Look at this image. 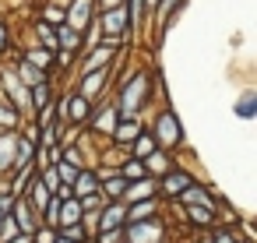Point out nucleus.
Here are the masks:
<instances>
[{
    "mask_svg": "<svg viewBox=\"0 0 257 243\" xmlns=\"http://www.w3.org/2000/svg\"><path fill=\"white\" fill-rule=\"evenodd\" d=\"M148 85H152V78L145 74V71H138L123 88H120V116H138L141 113V106H145V99H148Z\"/></svg>",
    "mask_w": 257,
    "mask_h": 243,
    "instance_id": "nucleus-1",
    "label": "nucleus"
},
{
    "mask_svg": "<svg viewBox=\"0 0 257 243\" xmlns=\"http://www.w3.org/2000/svg\"><path fill=\"white\" fill-rule=\"evenodd\" d=\"M152 134H155V141H159V145H180V141H183V127H180V120H176L169 109H162V113H159V124H155V131H152Z\"/></svg>",
    "mask_w": 257,
    "mask_h": 243,
    "instance_id": "nucleus-2",
    "label": "nucleus"
},
{
    "mask_svg": "<svg viewBox=\"0 0 257 243\" xmlns=\"http://www.w3.org/2000/svg\"><path fill=\"white\" fill-rule=\"evenodd\" d=\"M123 225H127V243H159V236H162V225L148 222V218L123 222Z\"/></svg>",
    "mask_w": 257,
    "mask_h": 243,
    "instance_id": "nucleus-3",
    "label": "nucleus"
},
{
    "mask_svg": "<svg viewBox=\"0 0 257 243\" xmlns=\"http://www.w3.org/2000/svg\"><path fill=\"white\" fill-rule=\"evenodd\" d=\"M102 32H106V36H113V39H120V36L127 32V11H123L120 4L102 8Z\"/></svg>",
    "mask_w": 257,
    "mask_h": 243,
    "instance_id": "nucleus-4",
    "label": "nucleus"
},
{
    "mask_svg": "<svg viewBox=\"0 0 257 243\" xmlns=\"http://www.w3.org/2000/svg\"><path fill=\"white\" fill-rule=\"evenodd\" d=\"M92 11H95V0H74L71 11H64V25H71V29H78V32H81V29L88 25Z\"/></svg>",
    "mask_w": 257,
    "mask_h": 243,
    "instance_id": "nucleus-5",
    "label": "nucleus"
},
{
    "mask_svg": "<svg viewBox=\"0 0 257 243\" xmlns=\"http://www.w3.org/2000/svg\"><path fill=\"white\" fill-rule=\"evenodd\" d=\"M11 218H15V225H18V232H29L32 236V229H36V218H32V201L29 197H18V201H11Z\"/></svg>",
    "mask_w": 257,
    "mask_h": 243,
    "instance_id": "nucleus-6",
    "label": "nucleus"
},
{
    "mask_svg": "<svg viewBox=\"0 0 257 243\" xmlns=\"http://www.w3.org/2000/svg\"><path fill=\"white\" fill-rule=\"evenodd\" d=\"M95 218H99V232H106V229H120V225L127 222V208L113 201V204H106L102 215H95Z\"/></svg>",
    "mask_w": 257,
    "mask_h": 243,
    "instance_id": "nucleus-7",
    "label": "nucleus"
},
{
    "mask_svg": "<svg viewBox=\"0 0 257 243\" xmlns=\"http://www.w3.org/2000/svg\"><path fill=\"white\" fill-rule=\"evenodd\" d=\"M190 183H194V180H190L183 169H173V173H166V176H162V194H166V197H180Z\"/></svg>",
    "mask_w": 257,
    "mask_h": 243,
    "instance_id": "nucleus-8",
    "label": "nucleus"
},
{
    "mask_svg": "<svg viewBox=\"0 0 257 243\" xmlns=\"http://www.w3.org/2000/svg\"><path fill=\"white\" fill-rule=\"evenodd\" d=\"M64 113H67V120H71V124H85V120L92 116V106H88V99L78 92V95H71V99H67V109H64Z\"/></svg>",
    "mask_w": 257,
    "mask_h": 243,
    "instance_id": "nucleus-9",
    "label": "nucleus"
},
{
    "mask_svg": "<svg viewBox=\"0 0 257 243\" xmlns=\"http://www.w3.org/2000/svg\"><path fill=\"white\" fill-rule=\"evenodd\" d=\"M74 222H81V201L78 197H64L60 211H57V229L60 225H74Z\"/></svg>",
    "mask_w": 257,
    "mask_h": 243,
    "instance_id": "nucleus-10",
    "label": "nucleus"
},
{
    "mask_svg": "<svg viewBox=\"0 0 257 243\" xmlns=\"http://www.w3.org/2000/svg\"><path fill=\"white\" fill-rule=\"evenodd\" d=\"M106 78H109V67H95L92 74L85 71V81H81V95L85 99H95V92L106 85Z\"/></svg>",
    "mask_w": 257,
    "mask_h": 243,
    "instance_id": "nucleus-11",
    "label": "nucleus"
},
{
    "mask_svg": "<svg viewBox=\"0 0 257 243\" xmlns=\"http://www.w3.org/2000/svg\"><path fill=\"white\" fill-rule=\"evenodd\" d=\"M78 43H81V32L60 22V25H57V46H64L67 53H74V50H78Z\"/></svg>",
    "mask_w": 257,
    "mask_h": 243,
    "instance_id": "nucleus-12",
    "label": "nucleus"
},
{
    "mask_svg": "<svg viewBox=\"0 0 257 243\" xmlns=\"http://www.w3.org/2000/svg\"><path fill=\"white\" fill-rule=\"evenodd\" d=\"M88 194H99V176L95 173H78L74 176V197H88Z\"/></svg>",
    "mask_w": 257,
    "mask_h": 243,
    "instance_id": "nucleus-13",
    "label": "nucleus"
},
{
    "mask_svg": "<svg viewBox=\"0 0 257 243\" xmlns=\"http://www.w3.org/2000/svg\"><path fill=\"white\" fill-rule=\"evenodd\" d=\"M180 197H183L187 204H208V208H215V197H211L204 187H197V183H190V187H187Z\"/></svg>",
    "mask_w": 257,
    "mask_h": 243,
    "instance_id": "nucleus-14",
    "label": "nucleus"
},
{
    "mask_svg": "<svg viewBox=\"0 0 257 243\" xmlns=\"http://www.w3.org/2000/svg\"><path fill=\"white\" fill-rule=\"evenodd\" d=\"M11 145H15V134L8 131L0 138V173H11L15 169V155H11Z\"/></svg>",
    "mask_w": 257,
    "mask_h": 243,
    "instance_id": "nucleus-15",
    "label": "nucleus"
},
{
    "mask_svg": "<svg viewBox=\"0 0 257 243\" xmlns=\"http://www.w3.org/2000/svg\"><path fill=\"white\" fill-rule=\"evenodd\" d=\"M18 78L32 88V85H39V81H46V74H43V67H36V64H29V60H22L18 64Z\"/></svg>",
    "mask_w": 257,
    "mask_h": 243,
    "instance_id": "nucleus-16",
    "label": "nucleus"
},
{
    "mask_svg": "<svg viewBox=\"0 0 257 243\" xmlns=\"http://www.w3.org/2000/svg\"><path fill=\"white\" fill-rule=\"evenodd\" d=\"M141 162H145V173H148V176H152V173H155V176H159V173H169V159H166L159 148H155L152 155H145Z\"/></svg>",
    "mask_w": 257,
    "mask_h": 243,
    "instance_id": "nucleus-17",
    "label": "nucleus"
},
{
    "mask_svg": "<svg viewBox=\"0 0 257 243\" xmlns=\"http://www.w3.org/2000/svg\"><path fill=\"white\" fill-rule=\"evenodd\" d=\"M187 218H190L194 225H211L215 208H208V204H187Z\"/></svg>",
    "mask_w": 257,
    "mask_h": 243,
    "instance_id": "nucleus-18",
    "label": "nucleus"
},
{
    "mask_svg": "<svg viewBox=\"0 0 257 243\" xmlns=\"http://www.w3.org/2000/svg\"><path fill=\"white\" fill-rule=\"evenodd\" d=\"M134 159H145V155H152L155 148H159V141H155V134H138L134 141Z\"/></svg>",
    "mask_w": 257,
    "mask_h": 243,
    "instance_id": "nucleus-19",
    "label": "nucleus"
},
{
    "mask_svg": "<svg viewBox=\"0 0 257 243\" xmlns=\"http://www.w3.org/2000/svg\"><path fill=\"white\" fill-rule=\"evenodd\" d=\"M148 215H155V197H138V204L134 208H127V222H138V218H148Z\"/></svg>",
    "mask_w": 257,
    "mask_h": 243,
    "instance_id": "nucleus-20",
    "label": "nucleus"
},
{
    "mask_svg": "<svg viewBox=\"0 0 257 243\" xmlns=\"http://www.w3.org/2000/svg\"><path fill=\"white\" fill-rule=\"evenodd\" d=\"M236 116H239V120H253V116H257V95H253V92H246V95L236 102Z\"/></svg>",
    "mask_w": 257,
    "mask_h": 243,
    "instance_id": "nucleus-21",
    "label": "nucleus"
},
{
    "mask_svg": "<svg viewBox=\"0 0 257 243\" xmlns=\"http://www.w3.org/2000/svg\"><path fill=\"white\" fill-rule=\"evenodd\" d=\"M123 190H127V180L123 176H113V180H106V183H99V194H106V197H123Z\"/></svg>",
    "mask_w": 257,
    "mask_h": 243,
    "instance_id": "nucleus-22",
    "label": "nucleus"
},
{
    "mask_svg": "<svg viewBox=\"0 0 257 243\" xmlns=\"http://www.w3.org/2000/svg\"><path fill=\"white\" fill-rule=\"evenodd\" d=\"M29 102H36L32 109H43V106L50 102V88H46V81H39V85L29 88Z\"/></svg>",
    "mask_w": 257,
    "mask_h": 243,
    "instance_id": "nucleus-23",
    "label": "nucleus"
},
{
    "mask_svg": "<svg viewBox=\"0 0 257 243\" xmlns=\"http://www.w3.org/2000/svg\"><path fill=\"white\" fill-rule=\"evenodd\" d=\"M120 176L131 183V180H141V176H148V173H145V162H141V159H131V162H123Z\"/></svg>",
    "mask_w": 257,
    "mask_h": 243,
    "instance_id": "nucleus-24",
    "label": "nucleus"
},
{
    "mask_svg": "<svg viewBox=\"0 0 257 243\" xmlns=\"http://www.w3.org/2000/svg\"><path fill=\"white\" fill-rule=\"evenodd\" d=\"M15 124H18V109L4 99V102H0V127H8V131H11Z\"/></svg>",
    "mask_w": 257,
    "mask_h": 243,
    "instance_id": "nucleus-25",
    "label": "nucleus"
},
{
    "mask_svg": "<svg viewBox=\"0 0 257 243\" xmlns=\"http://www.w3.org/2000/svg\"><path fill=\"white\" fill-rule=\"evenodd\" d=\"M25 60H29V64H36V67H50L53 53H50V50H32V53H29Z\"/></svg>",
    "mask_w": 257,
    "mask_h": 243,
    "instance_id": "nucleus-26",
    "label": "nucleus"
},
{
    "mask_svg": "<svg viewBox=\"0 0 257 243\" xmlns=\"http://www.w3.org/2000/svg\"><path fill=\"white\" fill-rule=\"evenodd\" d=\"M32 243H53L57 239V229L50 225V229H32V236H29Z\"/></svg>",
    "mask_w": 257,
    "mask_h": 243,
    "instance_id": "nucleus-27",
    "label": "nucleus"
},
{
    "mask_svg": "<svg viewBox=\"0 0 257 243\" xmlns=\"http://www.w3.org/2000/svg\"><path fill=\"white\" fill-rule=\"evenodd\" d=\"M60 229H64L60 236H67V239H74V243H81V239H85V229H81L78 222H74V225H60Z\"/></svg>",
    "mask_w": 257,
    "mask_h": 243,
    "instance_id": "nucleus-28",
    "label": "nucleus"
},
{
    "mask_svg": "<svg viewBox=\"0 0 257 243\" xmlns=\"http://www.w3.org/2000/svg\"><path fill=\"white\" fill-rule=\"evenodd\" d=\"M43 183H46V190L53 194V190L60 187V176H57V169H46V173H43Z\"/></svg>",
    "mask_w": 257,
    "mask_h": 243,
    "instance_id": "nucleus-29",
    "label": "nucleus"
},
{
    "mask_svg": "<svg viewBox=\"0 0 257 243\" xmlns=\"http://www.w3.org/2000/svg\"><path fill=\"white\" fill-rule=\"evenodd\" d=\"M64 162H71V166L81 169V152H78V148H67V152H64Z\"/></svg>",
    "mask_w": 257,
    "mask_h": 243,
    "instance_id": "nucleus-30",
    "label": "nucleus"
},
{
    "mask_svg": "<svg viewBox=\"0 0 257 243\" xmlns=\"http://www.w3.org/2000/svg\"><path fill=\"white\" fill-rule=\"evenodd\" d=\"M211 243H236V236H232V232H218Z\"/></svg>",
    "mask_w": 257,
    "mask_h": 243,
    "instance_id": "nucleus-31",
    "label": "nucleus"
},
{
    "mask_svg": "<svg viewBox=\"0 0 257 243\" xmlns=\"http://www.w3.org/2000/svg\"><path fill=\"white\" fill-rule=\"evenodd\" d=\"M4 243H29V232H15L11 239H4Z\"/></svg>",
    "mask_w": 257,
    "mask_h": 243,
    "instance_id": "nucleus-32",
    "label": "nucleus"
},
{
    "mask_svg": "<svg viewBox=\"0 0 257 243\" xmlns=\"http://www.w3.org/2000/svg\"><path fill=\"white\" fill-rule=\"evenodd\" d=\"M4 46H8V29H4V22H0V53H4Z\"/></svg>",
    "mask_w": 257,
    "mask_h": 243,
    "instance_id": "nucleus-33",
    "label": "nucleus"
},
{
    "mask_svg": "<svg viewBox=\"0 0 257 243\" xmlns=\"http://www.w3.org/2000/svg\"><path fill=\"white\" fill-rule=\"evenodd\" d=\"M102 8H113V4H123V0H99Z\"/></svg>",
    "mask_w": 257,
    "mask_h": 243,
    "instance_id": "nucleus-34",
    "label": "nucleus"
},
{
    "mask_svg": "<svg viewBox=\"0 0 257 243\" xmlns=\"http://www.w3.org/2000/svg\"><path fill=\"white\" fill-rule=\"evenodd\" d=\"M53 243H74V239H67V236H60V232H57V239H53Z\"/></svg>",
    "mask_w": 257,
    "mask_h": 243,
    "instance_id": "nucleus-35",
    "label": "nucleus"
},
{
    "mask_svg": "<svg viewBox=\"0 0 257 243\" xmlns=\"http://www.w3.org/2000/svg\"><path fill=\"white\" fill-rule=\"evenodd\" d=\"M236 243H239V239H236Z\"/></svg>",
    "mask_w": 257,
    "mask_h": 243,
    "instance_id": "nucleus-36",
    "label": "nucleus"
}]
</instances>
